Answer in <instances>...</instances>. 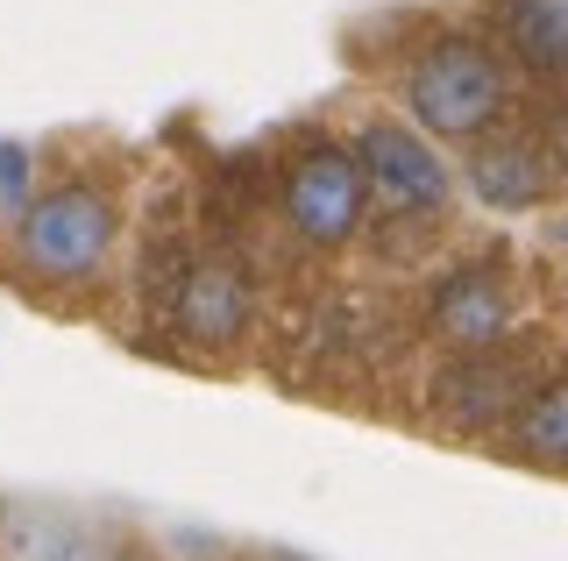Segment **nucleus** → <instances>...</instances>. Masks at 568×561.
<instances>
[{"label": "nucleus", "instance_id": "obj_1", "mask_svg": "<svg viewBox=\"0 0 568 561\" xmlns=\"http://www.w3.org/2000/svg\"><path fill=\"white\" fill-rule=\"evenodd\" d=\"M129 235V185L100 171H64L36 185L14 221H0V277L50 313H93L121 277Z\"/></svg>", "mask_w": 568, "mask_h": 561}, {"label": "nucleus", "instance_id": "obj_2", "mask_svg": "<svg viewBox=\"0 0 568 561\" xmlns=\"http://www.w3.org/2000/svg\"><path fill=\"white\" fill-rule=\"evenodd\" d=\"M384 100L419 135H434L440 150H469L526 108V85L497 58L476 14H462V22L455 14H419V22H405V37H390Z\"/></svg>", "mask_w": 568, "mask_h": 561}, {"label": "nucleus", "instance_id": "obj_3", "mask_svg": "<svg viewBox=\"0 0 568 561\" xmlns=\"http://www.w3.org/2000/svg\"><path fill=\"white\" fill-rule=\"evenodd\" d=\"M355 156L369 178V256L398 263V271H426L434 256L455 249V221L469 206L455 171V150H440L434 135H419L390 100L342 121Z\"/></svg>", "mask_w": 568, "mask_h": 561}, {"label": "nucleus", "instance_id": "obj_4", "mask_svg": "<svg viewBox=\"0 0 568 561\" xmlns=\"http://www.w3.org/2000/svg\"><path fill=\"white\" fill-rule=\"evenodd\" d=\"M271 227L292 256L342 263L369 249V178L348 129H306L271 171Z\"/></svg>", "mask_w": 568, "mask_h": 561}, {"label": "nucleus", "instance_id": "obj_5", "mask_svg": "<svg viewBox=\"0 0 568 561\" xmlns=\"http://www.w3.org/2000/svg\"><path fill=\"white\" fill-rule=\"evenodd\" d=\"M568 363V348L547 335V327H511L505 341L462 348V356H434V377L419 384L426 398V434H448V441L490 448L505 434V419L540 391Z\"/></svg>", "mask_w": 568, "mask_h": 561}, {"label": "nucleus", "instance_id": "obj_6", "mask_svg": "<svg viewBox=\"0 0 568 561\" xmlns=\"http://www.w3.org/2000/svg\"><path fill=\"white\" fill-rule=\"evenodd\" d=\"M413 341L426 356H462V348L505 341L526 327V271L511 242H455L434 256L413 285Z\"/></svg>", "mask_w": 568, "mask_h": 561}, {"label": "nucleus", "instance_id": "obj_7", "mask_svg": "<svg viewBox=\"0 0 568 561\" xmlns=\"http://www.w3.org/2000/svg\"><path fill=\"white\" fill-rule=\"evenodd\" d=\"M263 313V277L235 242H192L164 263L156 285V335H171L178 356L192 363H227L256 341Z\"/></svg>", "mask_w": 568, "mask_h": 561}, {"label": "nucleus", "instance_id": "obj_8", "mask_svg": "<svg viewBox=\"0 0 568 561\" xmlns=\"http://www.w3.org/2000/svg\"><path fill=\"white\" fill-rule=\"evenodd\" d=\"M455 171H462V192H469V206H484V214H555L568 200L561 171H555V150H547L540 121L532 108H519L505 121V129H490L484 143L455 150Z\"/></svg>", "mask_w": 568, "mask_h": 561}, {"label": "nucleus", "instance_id": "obj_9", "mask_svg": "<svg viewBox=\"0 0 568 561\" xmlns=\"http://www.w3.org/2000/svg\"><path fill=\"white\" fill-rule=\"evenodd\" d=\"M476 22L519 72L526 100L568 93V0H476Z\"/></svg>", "mask_w": 568, "mask_h": 561}, {"label": "nucleus", "instance_id": "obj_10", "mask_svg": "<svg viewBox=\"0 0 568 561\" xmlns=\"http://www.w3.org/2000/svg\"><path fill=\"white\" fill-rule=\"evenodd\" d=\"M121 512L71 498H8L0 519V561H106Z\"/></svg>", "mask_w": 568, "mask_h": 561}, {"label": "nucleus", "instance_id": "obj_11", "mask_svg": "<svg viewBox=\"0 0 568 561\" xmlns=\"http://www.w3.org/2000/svg\"><path fill=\"white\" fill-rule=\"evenodd\" d=\"M490 455L497 462H519V469H540V477H568V363L505 419Z\"/></svg>", "mask_w": 568, "mask_h": 561}, {"label": "nucleus", "instance_id": "obj_12", "mask_svg": "<svg viewBox=\"0 0 568 561\" xmlns=\"http://www.w3.org/2000/svg\"><path fill=\"white\" fill-rule=\"evenodd\" d=\"M532 121H540V135H547V150H555V171H561V185H568V93L555 100H526Z\"/></svg>", "mask_w": 568, "mask_h": 561}, {"label": "nucleus", "instance_id": "obj_13", "mask_svg": "<svg viewBox=\"0 0 568 561\" xmlns=\"http://www.w3.org/2000/svg\"><path fill=\"white\" fill-rule=\"evenodd\" d=\"M106 561H178L164 540L150 533V526H135V519H121V533H114V548H106Z\"/></svg>", "mask_w": 568, "mask_h": 561}, {"label": "nucleus", "instance_id": "obj_14", "mask_svg": "<svg viewBox=\"0 0 568 561\" xmlns=\"http://www.w3.org/2000/svg\"><path fill=\"white\" fill-rule=\"evenodd\" d=\"M8 498H14V490H0V519H8Z\"/></svg>", "mask_w": 568, "mask_h": 561}]
</instances>
